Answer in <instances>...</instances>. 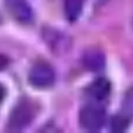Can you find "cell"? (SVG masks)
<instances>
[{
	"label": "cell",
	"instance_id": "1",
	"mask_svg": "<svg viewBox=\"0 0 133 133\" xmlns=\"http://www.w3.org/2000/svg\"><path fill=\"white\" fill-rule=\"evenodd\" d=\"M36 115L33 103L28 99H23L14 108L8 120V128L14 131L21 130L28 127Z\"/></svg>",
	"mask_w": 133,
	"mask_h": 133
},
{
	"label": "cell",
	"instance_id": "2",
	"mask_svg": "<svg viewBox=\"0 0 133 133\" xmlns=\"http://www.w3.org/2000/svg\"><path fill=\"white\" fill-rule=\"evenodd\" d=\"M106 122V112L97 105H88L79 112V124L87 130H98Z\"/></svg>",
	"mask_w": 133,
	"mask_h": 133
},
{
	"label": "cell",
	"instance_id": "8",
	"mask_svg": "<svg viewBox=\"0 0 133 133\" xmlns=\"http://www.w3.org/2000/svg\"><path fill=\"white\" fill-rule=\"evenodd\" d=\"M128 126V120L124 116H116L111 121L113 131H123Z\"/></svg>",
	"mask_w": 133,
	"mask_h": 133
},
{
	"label": "cell",
	"instance_id": "9",
	"mask_svg": "<svg viewBox=\"0 0 133 133\" xmlns=\"http://www.w3.org/2000/svg\"><path fill=\"white\" fill-rule=\"evenodd\" d=\"M123 106L125 110L129 114L133 115V89H129L127 92L125 98H124Z\"/></svg>",
	"mask_w": 133,
	"mask_h": 133
},
{
	"label": "cell",
	"instance_id": "6",
	"mask_svg": "<svg viewBox=\"0 0 133 133\" xmlns=\"http://www.w3.org/2000/svg\"><path fill=\"white\" fill-rule=\"evenodd\" d=\"M83 63L86 69L91 71H98L103 69L105 58L103 54L97 49H91L86 52L83 57Z\"/></svg>",
	"mask_w": 133,
	"mask_h": 133
},
{
	"label": "cell",
	"instance_id": "4",
	"mask_svg": "<svg viewBox=\"0 0 133 133\" xmlns=\"http://www.w3.org/2000/svg\"><path fill=\"white\" fill-rule=\"evenodd\" d=\"M6 6L12 17L18 22L28 24L33 19L31 8L24 0H6Z\"/></svg>",
	"mask_w": 133,
	"mask_h": 133
},
{
	"label": "cell",
	"instance_id": "5",
	"mask_svg": "<svg viewBox=\"0 0 133 133\" xmlns=\"http://www.w3.org/2000/svg\"><path fill=\"white\" fill-rule=\"evenodd\" d=\"M111 90L110 82L105 78L95 79L88 88V94L95 100H104L109 96Z\"/></svg>",
	"mask_w": 133,
	"mask_h": 133
},
{
	"label": "cell",
	"instance_id": "10",
	"mask_svg": "<svg viewBox=\"0 0 133 133\" xmlns=\"http://www.w3.org/2000/svg\"><path fill=\"white\" fill-rule=\"evenodd\" d=\"M8 66V59L6 56L0 54V71L3 70Z\"/></svg>",
	"mask_w": 133,
	"mask_h": 133
},
{
	"label": "cell",
	"instance_id": "7",
	"mask_svg": "<svg viewBox=\"0 0 133 133\" xmlns=\"http://www.w3.org/2000/svg\"><path fill=\"white\" fill-rule=\"evenodd\" d=\"M83 8V0H65L64 11L68 20H77L80 16Z\"/></svg>",
	"mask_w": 133,
	"mask_h": 133
},
{
	"label": "cell",
	"instance_id": "11",
	"mask_svg": "<svg viewBox=\"0 0 133 133\" xmlns=\"http://www.w3.org/2000/svg\"><path fill=\"white\" fill-rule=\"evenodd\" d=\"M5 94H6V91H5V88L3 87L1 84H0V104L2 102L3 98L5 97Z\"/></svg>",
	"mask_w": 133,
	"mask_h": 133
},
{
	"label": "cell",
	"instance_id": "3",
	"mask_svg": "<svg viewBox=\"0 0 133 133\" xmlns=\"http://www.w3.org/2000/svg\"><path fill=\"white\" fill-rule=\"evenodd\" d=\"M28 81L37 89H46L55 82V72L48 63L37 62L29 70Z\"/></svg>",
	"mask_w": 133,
	"mask_h": 133
}]
</instances>
